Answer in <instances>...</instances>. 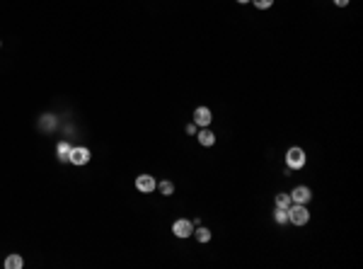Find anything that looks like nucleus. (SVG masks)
Segmentation results:
<instances>
[{"instance_id": "1", "label": "nucleus", "mask_w": 363, "mask_h": 269, "mask_svg": "<svg viewBox=\"0 0 363 269\" xmlns=\"http://www.w3.org/2000/svg\"><path fill=\"white\" fill-rule=\"evenodd\" d=\"M288 221L296 225H305L310 221V211L305 209V204H291L288 209Z\"/></svg>"}, {"instance_id": "2", "label": "nucleus", "mask_w": 363, "mask_h": 269, "mask_svg": "<svg viewBox=\"0 0 363 269\" xmlns=\"http://www.w3.org/2000/svg\"><path fill=\"white\" fill-rule=\"evenodd\" d=\"M286 163L291 170H300L305 165V153H303V148H288L286 153Z\"/></svg>"}, {"instance_id": "3", "label": "nucleus", "mask_w": 363, "mask_h": 269, "mask_svg": "<svg viewBox=\"0 0 363 269\" xmlns=\"http://www.w3.org/2000/svg\"><path fill=\"white\" fill-rule=\"evenodd\" d=\"M68 163H73V165H88L90 150L85 146H73L70 148V156H68Z\"/></svg>"}, {"instance_id": "4", "label": "nucleus", "mask_w": 363, "mask_h": 269, "mask_svg": "<svg viewBox=\"0 0 363 269\" xmlns=\"http://www.w3.org/2000/svg\"><path fill=\"white\" fill-rule=\"evenodd\" d=\"M172 233L177 238H189L194 233V223L189 221V218H177L175 223H172Z\"/></svg>"}, {"instance_id": "5", "label": "nucleus", "mask_w": 363, "mask_h": 269, "mask_svg": "<svg viewBox=\"0 0 363 269\" xmlns=\"http://www.w3.org/2000/svg\"><path fill=\"white\" fill-rule=\"evenodd\" d=\"M155 179H153V175H138L136 177V189L138 191H143V194H150V191H155Z\"/></svg>"}, {"instance_id": "6", "label": "nucleus", "mask_w": 363, "mask_h": 269, "mask_svg": "<svg viewBox=\"0 0 363 269\" xmlns=\"http://www.w3.org/2000/svg\"><path fill=\"white\" fill-rule=\"evenodd\" d=\"M213 122V114H211L209 107H196L194 109V124L196 126H209Z\"/></svg>"}, {"instance_id": "7", "label": "nucleus", "mask_w": 363, "mask_h": 269, "mask_svg": "<svg viewBox=\"0 0 363 269\" xmlns=\"http://www.w3.org/2000/svg\"><path fill=\"white\" fill-rule=\"evenodd\" d=\"M291 199H293V204H308L312 199V191H310V187H296L291 191Z\"/></svg>"}, {"instance_id": "8", "label": "nucleus", "mask_w": 363, "mask_h": 269, "mask_svg": "<svg viewBox=\"0 0 363 269\" xmlns=\"http://www.w3.org/2000/svg\"><path fill=\"white\" fill-rule=\"evenodd\" d=\"M24 267V259L20 255H8L5 257V269H22Z\"/></svg>"}, {"instance_id": "9", "label": "nucleus", "mask_w": 363, "mask_h": 269, "mask_svg": "<svg viewBox=\"0 0 363 269\" xmlns=\"http://www.w3.org/2000/svg\"><path fill=\"white\" fill-rule=\"evenodd\" d=\"M198 143L201 146H213L216 143V136H213V131H209V129H204V131H198Z\"/></svg>"}, {"instance_id": "10", "label": "nucleus", "mask_w": 363, "mask_h": 269, "mask_svg": "<svg viewBox=\"0 0 363 269\" xmlns=\"http://www.w3.org/2000/svg\"><path fill=\"white\" fill-rule=\"evenodd\" d=\"M291 204H293V199H291V194H286V191H281V194H276V209H291Z\"/></svg>"}, {"instance_id": "11", "label": "nucleus", "mask_w": 363, "mask_h": 269, "mask_svg": "<svg viewBox=\"0 0 363 269\" xmlns=\"http://www.w3.org/2000/svg\"><path fill=\"white\" fill-rule=\"evenodd\" d=\"M70 143H66V141H61L58 146H56V156H58V160H68V156H70Z\"/></svg>"}, {"instance_id": "12", "label": "nucleus", "mask_w": 363, "mask_h": 269, "mask_svg": "<svg viewBox=\"0 0 363 269\" xmlns=\"http://www.w3.org/2000/svg\"><path fill=\"white\" fill-rule=\"evenodd\" d=\"M191 236L196 238L198 243H209V240H211V230H209V228H194V233H191Z\"/></svg>"}, {"instance_id": "13", "label": "nucleus", "mask_w": 363, "mask_h": 269, "mask_svg": "<svg viewBox=\"0 0 363 269\" xmlns=\"http://www.w3.org/2000/svg\"><path fill=\"white\" fill-rule=\"evenodd\" d=\"M157 189H160L163 197H172V194H175V184H172L170 179H165V182H160V184H157Z\"/></svg>"}, {"instance_id": "14", "label": "nucleus", "mask_w": 363, "mask_h": 269, "mask_svg": "<svg viewBox=\"0 0 363 269\" xmlns=\"http://www.w3.org/2000/svg\"><path fill=\"white\" fill-rule=\"evenodd\" d=\"M274 218H276V223H288V211L286 209H276Z\"/></svg>"}, {"instance_id": "15", "label": "nucleus", "mask_w": 363, "mask_h": 269, "mask_svg": "<svg viewBox=\"0 0 363 269\" xmlns=\"http://www.w3.org/2000/svg\"><path fill=\"white\" fill-rule=\"evenodd\" d=\"M254 8H259V10H266V8H271L274 5V0H252Z\"/></svg>"}, {"instance_id": "16", "label": "nucleus", "mask_w": 363, "mask_h": 269, "mask_svg": "<svg viewBox=\"0 0 363 269\" xmlns=\"http://www.w3.org/2000/svg\"><path fill=\"white\" fill-rule=\"evenodd\" d=\"M187 134H196V124H189V126H187Z\"/></svg>"}, {"instance_id": "17", "label": "nucleus", "mask_w": 363, "mask_h": 269, "mask_svg": "<svg viewBox=\"0 0 363 269\" xmlns=\"http://www.w3.org/2000/svg\"><path fill=\"white\" fill-rule=\"evenodd\" d=\"M334 3H337L339 8H346V5H349V0H334Z\"/></svg>"}, {"instance_id": "18", "label": "nucleus", "mask_w": 363, "mask_h": 269, "mask_svg": "<svg viewBox=\"0 0 363 269\" xmlns=\"http://www.w3.org/2000/svg\"><path fill=\"white\" fill-rule=\"evenodd\" d=\"M237 3H240V5H245V3H250V0H237Z\"/></svg>"}]
</instances>
